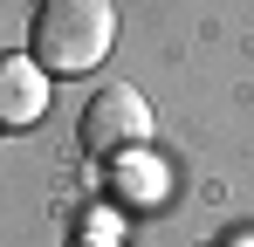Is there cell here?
I'll return each mask as SVG.
<instances>
[{
  "instance_id": "1",
  "label": "cell",
  "mask_w": 254,
  "mask_h": 247,
  "mask_svg": "<svg viewBox=\"0 0 254 247\" xmlns=\"http://www.w3.org/2000/svg\"><path fill=\"white\" fill-rule=\"evenodd\" d=\"M28 41L48 76H89L117 41V7L110 0H48V7H35Z\"/></svg>"
},
{
  "instance_id": "3",
  "label": "cell",
  "mask_w": 254,
  "mask_h": 247,
  "mask_svg": "<svg viewBox=\"0 0 254 247\" xmlns=\"http://www.w3.org/2000/svg\"><path fill=\"white\" fill-rule=\"evenodd\" d=\"M48 110V69L35 55H0V130H28Z\"/></svg>"
},
{
  "instance_id": "2",
  "label": "cell",
  "mask_w": 254,
  "mask_h": 247,
  "mask_svg": "<svg viewBox=\"0 0 254 247\" xmlns=\"http://www.w3.org/2000/svg\"><path fill=\"white\" fill-rule=\"evenodd\" d=\"M76 137H83L89 158H124V151H137V144L151 137V103H144V89H130V82L96 89V96L83 103Z\"/></svg>"
},
{
  "instance_id": "4",
  "label": "cell",
  "mask_w": 254,
  "mask_h": 247,
  "mask_svg": "<svg viewBox=\"0 0 254 247\" xmlns=\"http://www.w3.org/2000/svg\"><path fill=\"white\" fill-rule=\"evenodd\" d=\"M35 7H48V0H35Z\"/></svg>"
}]
</instances>
